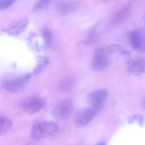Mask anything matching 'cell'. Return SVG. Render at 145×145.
<instances>
[{
	"label": "cell",
	"mask_w": 145,
	"mask_h": 145,
	"mask_svg": "<svg viewBox=\"0 0 145 145\" xmlns=\"http://www.w3.org/2000/svg\"><path fill=\"white\" fill-rule=\"evenodd\" d=\"M58 130V126L53 121H40L33 125L31 136L35 140H40L49 138L56 133Z\"/></svg>",
	"instance_id": "obj_1"
},
{
	"label": "cell",
	"mask_w": 145,
	"mask_h": 145,
	"mask_svg": "<svg viewBox=\"0 0 145 145\" xmlns=\"http://www.w3.org/2000/svg\"><path fill=\"white\" fill-rule=\"evenodd\" d=\"M73 111V102L71 99L60 101L52 110V116L58 121H64L70 117Z\"/></svg>",
	"instance_id": "obj_2"
},
{
	"label": "cell",
	"mask_w": 145,
	"mask_h": 145,
	"mask_svg": "<svg viewBox=\"0 0 145 145\" xmlns=\"http://www.w3.org/2000/svg\"><path fill=\"white\" fill-rule=\"evenodd\" d=\"M30 78H31V75L29 74L8 78L3 81V87L6 91L12 93H15L21 91L26 86Z\"/></svg>",
	"instance_id": "obj_3"
},
{
	"label": "cell",
	"mask_w": 145,
	"mask_h": 145,
	"mask_svg": "<svg viewBox=\"0 0 145 145\" xmlns=\"http://www.w3.org/2000/svg\"><path fill=\"white\" fill-rule=\"evenodd\" d=\"M132 3H126L118 9L112 16L110 20V25L113 27H120L126 23L132 14Z\"/></svg>",
	"instance_id": "obj_4"
},
{
	"label": "cell",
	"mask_w": 145,
	"mask_h": 145,
	"mask_svg": "<svg viewBox=\"0 0 145 145\" xmlns=\"http://www.w3.org/2000/svg\"><path fill=\"white\" fill-rule=\"evenodd\" d=\"M100 108H86L79 111L74 117V123L78 127H83L88 125L98 114Z\"/></svg>",
	"instance_id": "obj_5"
},
{
	"label": "cell",
	"mask_w": 145,
	"mask_h": 145,
	"mask_svg": "<svg viewBox=\"0 0 145 145\" xmlns=\"http://www.w3.org/2000/svg\"><path fill=\"white\" fill-rule=\"evenodd\" d=\"M45 106H46V101L44 99L30 98L22 102L21 110L29 115H33L44 110Z\"/></svg>",
	"instance_id": "obj_6"
},
{
	"label": "cell",
	"mask_w": 145,
	"mask_h": 145,
	"mask_svg": "<svg viewBox=\"0 0 145 145\" xmlns=\"http://www.w3.org/2000/svg\"><path fill=\"white\" fill-rule=\"evenodd\" d=\"M128 40L132 48L139 52L145 53V31L137 29L132 31L128 35Z\"/></svg>",
	"instance_id": "obj_7"
},
{
	"label": "cell",
	"mask_w": 145,
	"mask_h": 145,
	"mask_svg": "<svg viewBox=\"0 0 145 145\" xmlns=\"http://www.w3.org/2000/svg\"><path fill=\"white\" fill-rule=\"evenodd\" d=\"M109 64V58L107 49L103 47H99L95 51V54L92 59L91 67L94 71H103L108 67Z\"/></svg>",
	"instance_id": "obj_8"
},
{
	"label": "cell",
	"mask_w": 145,
	"mask_h": 145,
	"mask_svg": "<svg viewBox=\"0 0 145 145\" xmlns=\"http://www.w3.org/2000/svg\"><path fill=\"white\" fill-rule=\"evenodd\" d=\"M29 41L32 43L34 48L38 49V48H39L38 50H41L50 45L51 41V33L49 30L44 29L39 36L32 35L29 38Z\"/></svg>",
	"instance_id": "obj_9"
},
{
	"label": "cell",
	"mask_w": 145,
	"mask_h": 145,
	"mask_svg": "<svg viewBox=\"0 0 145 145\" xmlns=\"http://www.w3.org/2000/svg\"><path fill=\"white\" fill-rule=\"evenodd\" d=\"M126 70L130 74L135 76L145 74V58L138 56L131 59L126 64Z\"/></svg>",
	"instance_id": "obj_10"
},
{
	"label": "cell",
	"mask_w": 145,
	"mask_h": 145,
	"mask_svg": "<svg viewBox=\"0 0 145 145\" xmlns=\"http://www.w3.org/2000/svg\"><path fill=\"white\" fill-rule=\"evenodd\" d=\"M108 97L106 89H97L87 96V101L92 108H100Z\"/></svg>",
	"instance_id": "obj_11"
},
{
	"label": "cell",
	"mask_w": 145,
	"mask_h": 145,
	"mask_svg": "<svg viewBox=\"0 0 145 145\" xmlns=\"http://www.w3.org/2000/svg\"><path fill=\"white\" fill-rule=\"evenodd\" d=\"M27 25H28L27 19H21V20H19L15 24H13L12 25L4 29L3 31H5L6 33L9 35L16 36V35H19L21 32H22L26 28Z\"/></svg>",
	"instance_id": "obj_12"
},
{
	"label": "cell",
	"mask_w": 145,
	"mask_h": 145,
	"mask_svg": "<svg viewBox=\"0 0 145 145\" xmlns=\"http://www.w3.org/2000/svg\"><path fill=\"white\" fill-rule=\"evenodd\" d=\"M79 3L78 2H62L57 5V10L62 14H68L78 9Z\"/></svg>",
	"instance_id": "obj_13"
},
{
	"label": "cell",
	"mask_w": 145,
	"mask_h": 145,
	"mask_svg": "<svg viewBox=\"0 0 145 145\" xmlns=\"http://www.w3.org/2000/svg\"><path fill=\"white\" fill-rule=\"evenodd\" d=\"M12 121L6 116H0V136L6 134L12 128Z\"/></svg>",
	"instance_id": "obj_14"
},
{
	"label": "cell",
	"mask_w": 145,
	"mask_h": 145,
	"mask_svg": "<svg viewBox=\"0 0 145 145\" xmlns=\"http://www.w3.org/2000/svg\"><path fill=\"white\" fill-rule=\"evenodd\" d=\"M108 53H117L119 54H121L123 56H130L131 53L128 49H126L125 47L119 45V44H112L107 48Z\"/></svg>",
	"instance_id": "obj_15"
},
{
	"label": "cell",
	"mask_w": 145,
	"mask_h": 145,
	"mask_svg": "<svg viewBox=\"0 0 145 145\" xmlns=\"http://www.w3.org/2000/svg\"><path fill=\"white\" fill-rule=\"evenodd\" d=\"M49 64V60L44 58V57H39L38 58V65L34 71V74H38L47 65Z\"/></svg>",
	"instance_id": "obj_16"
},
{
	"label": "cell",
	"mask_w": 145,
	"mask_h": 145,
	"mask_svg": "<svg viewBox=\"0 0 145 145\" xmlns=\"http://www.w3.org/2000/svg\"><path fill=\"white\" fill-rule=\"evenodd\" d=\"M49 4H50L49 1H39L34 5L33 11H39V10L44 9L48 7Z\"/></svg>",
	"instance_id": "obj_17"
},
{
	"label": "cell",
	"mask_w": 145,
	"mask_h": 145,
	"mask_svg": "<svg viewBox=\"0 0 145 145\" xmlns=\"http://www.w3.org/2000/svg\"><path fill=\"white\" fill-rule=\"evenodd\" d=\"M129 121H130V123L137 122L139 125H143L144 122V116L142 115H134L129 119Z\"/></svg>",
	"instance_id": "obj_18"
},
{
	"label": "cell",
	"mask_w": 145,
	"mask_h": 145,
	"mask_svg": "<svg viewBox=\"0 0 145 145\" xmlns=\"http://www.w3.org/2000/svg\"><path fill=\"white\" fill-rule=\"evenodd\" d=\"M14 3L15 2L13 0H0V10H3L9 8L12 4H14Z\"/></svg>",
	"instance_id": "obj_19"
},
{
	"label": "cell",
	"mask_w": 145,
	"mask_h": 145,
	"mask_svg": "<svg viewBox=\"0 0 145 145\" xmlns=\"http://www.w3.org/2000/svg\"><path fill=\"white\" fill-rule=\"evenodd\" d=\"M143 107H144V109L145 110V98L144 99V101H143Z\"/></svg>",
	"instance_id": "obj_20"
},
{
	"label": "cell",
	"mask_w": 145,
	"mask_h": 145,
	"mask_svg": "<svg viewBox=\"0 0 145 145\" xmlns=\"http://www.w3.org/2000/svg\"><path fill=\"white\" fill-rule=\"evenodd\" d=\"M97 145H106V144L105 143H101V144H98Z\"/></svg>",
	"instance_id": "obj_21"
},
{
	"label": "cell",
	"mask_w": 145,
	"mask_h": 145,
	"mask_svg": "<svg viewBox=\"0 0 145 145\" xmlns=\"http://www.w3.org/2000/svg\"><path fill=\"white\" fill-rule=\"evenodd\" d=\"M144 24H145V14H144Z\"/></svg>",
	"instance_id": "obj_22"
}]
</instances>
